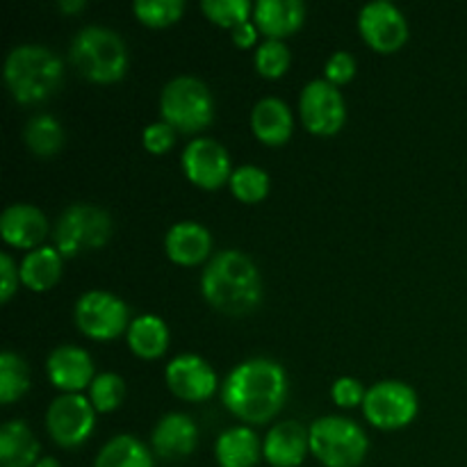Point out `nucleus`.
I'll return each instance as SVG.
<instances>
[{"mask_svg": "<svg viewBox=\"0 0 467 467\" xmlns=\"http://www.w3.org/2000/svg\"><path fill=\"white\" fill-rule=\"evenodd\" d=\"M287 374L272 358H249L233 368L222 383V401L246 424H265L281 413L287 400Z\"/></svg>", "mask_w": 467, "mask_h": 467, "instance_id": "nucleus-1", "label": "nucleus"}, {"mask_svg": "<svg viewBox=\"0 0 467 467\" xmlns=\"http://www.w3.org/2000/svg\"><path fill=\"white\" fill-rule=\"evenodd\" d=\"M201 292L223 315H246L263 299V278L251 255L237 249L214 254L201 274Z\"/></svg>", "mask_w": 467, "mask_h": 467, "instance_id": "nucleus-2", "label": "nucleus"}, {"mask_svg": "<svg viewBox=\"0 0 467 467\" xmlns=\"http://www.w3.org/2000/svg\"><path fill=\"white\" fill-rule=\"evenodd\" d=\"M3 76L14 100L23 105L41 103L62 85L64 64L46 46L21 44L14 46L5 57Z\"/></svg>", "mask_w": 467, "mask_h": 467, "instance_id": "nucleus-3", "label": "nucleus"}, {"mask_svg": "<svg viewBox=\"0 0 467 467\" xmlns=\"http://www.w3.org/2000/svg\"><path fill=\"white\" fill-rule=\"evenodd\" d=\"M68 59L91 82H117L128 71V48L119 32L105 26H85L68 46Z\"/></svg>", "mask_w": 467, "mask_h": 467, "instance_id": "nucleus-4", "label": "nucleus"}, {"mask_svg": "<svg viewBox=\"0 0 467 467\" xmlns=\"http://www.w3.org/2000/svg\"><path fill=\"white\" fill-rule=\"evenodd\" d=\"M310 454L324 467H358L369 450L365 429L342 415H324L310 424Z\"/></svg>", "mask_w": 467, "mask_h": 467, "instance_id": "nucleus-5", "label": "nucleus"}, {"mask_svg": "<svg viewBox=\"0 0 467 467\" xmlns=\"http://www.w3.org/2000/svg\"><path fill=\"white\" fill-rule=\"evenodd\" d=\"M160 117L178 132H199L214 119V99L201 78L176 76L160 91Z\"/></svg>", "mask_w": 467, "mask_h": 467, "instance_id": "nucleus-6", "label": "nucleus"}, {"mask_svg": "<svg viewBox=\"0 0 467 467\" xmlns=\"http://www.w3.org/2000/svg\"><path fill=\"white\" fill-rule=\"evenodd\" d=\"M55 249L64 258H76L85 251L100 249L112 237V217L94 203H73L55 223Z\"/></svg>", "mask_w": 467, "mask_h": 467, "instance_id": "nucleus-7", "label": "nucleus"}, {"mask_svg": "<svg viewBox=\"0 0 467 467\" xmlns=\"http://www.w3.org/2000/svg\"><path fill=\"white\" fill-rule=\"evenodd\" d=\"M76 327L91 340H114L130 327V308L117 295L105 290H89L78 296L73 306Z\"/></svg>", "mask_w": 467, "mask_h": 467, "instance_id": "nucleus-8", "label": "nucleus"}, {"mask_svg": "<svg viewBox=\"0 0 467 467\" xmlns=\"http://www.w3.org/2000/svg\"><path fill=\"white\" fill-rule=\"evenodd\" d=\"M418 392L409 383L395 381V379L372 383L363 401V413L368 422L383 431L409 427L418 415Z\"/></svg>", "mask_w": 467, "mask_h": 467, "instance_id": "nucleus-9", "label": "nucleus"}, {"mask_svg": "<svg viewBox=\"0 0 467 467\" xmlns=\"http://www.w3.org/2000/svg\"><path fill=\"white\" fill-rule=\"evenodd\" d=\"M96 409L89 397L80 392H67L50 401L46 410V431L64 450H76L85 445L87 438L94 433Z\"/></svg>", "mask_w": 467, "mask_h": 467, "instance_id": "nucleus-10", "label": "nucleus"}, {"mask_svg": "<svg viewBox=\"0 0 467 467\" xmlns=\"http://www.w3.org/2000/svg\"><path fill=\"white\" fill-rule=\"evenodd\" d=\"M299 112L301 121L313 135H336L347 121L345 96L327 78H317L301 89Z\"/></svg>", "mask_w": 467, "mask_h": 467, "instance_id": "nucleus-11", "label": "nucleus"}, {"mask_svg": "<svg viewBox=\"0 0 467 467\" xmlns=\"http://www.w3.org/2000/svg\"><path fill=\"white\" fill-rule=\"evenodd\" d=\"M182 171L201 190H219L233 176L231 155L222 141L213 137H196L182 149Z\"/></svg>", "mask_w": 467, "mask_h": 467, "instance_id": "nucleus-12", "label": "nucleus"}, {"mask_svg": "<svg viewBox=\"0 0 467 467\" xmlns=\"http://www.w3.org/2000/svg\"><path fill=\"white\" fill-rule=\"evenodd\" d=\"M360 36L379 53H395L409 39V21L390 0H372L358 12Z\"/></svg>", "mask_w": 467, "mask_h": 467, "instance_id": "nucleus-13", "label": "nucleus"}, {"mask_svg": "<svg viewBox=\"0 0 467 467\" xmlns=\"http://www.w3.org/2000/svg\"><path fill=\"white\" fill-rule=\"evenodd\" d=\"M169 390L185 401H205L217 392V374L213 365L196 354H181L164 368Z\"/></svg>", "mask_w": 467, "mask_h": 467, "instance_id": "nucleus-14", "label": "nucleus"}, {"mask_svg": "<svg viewBox=\"0 0 467 467\" xmlns=\"http://www.w3.org/2000/svg\"><path fill=\"white\" fill-rule=\"evenodd\" d=\"M46 372H48L50 383L64 395L85 390L96 379L94 358L89 351L76 345L55 347L46 360Z\"/></svg>", "mask_w": 467, "mask_h": 467, "instance_id": "nucleus-15", "label": "nucleus"}, {"mask_svg": "<svg viewBox=\"0 0 467 467\" xmlns=\"http://www.w3.org/2000/svg\"><path fill=\"white\" fill-rule=\"evenodd\" d=\"M310 451V431L296 420L274 424L263 441V459L272 467H299Z\"/></svg>", "mask_w": 467, "mask_h": 467, "instance_id": "nucleus-16", "label": "nucleus"}, {"mask_svg": "<svg viewBox=\"0 0 467 467\" xmlns=\"http://www.w3.org/2000/svg\"><path fill=\"white\" fill-rule=\"evenodd\" d=\"M199 445V427L185 413H167L150 433V447L164 461H182Z\"/></svg>", "mask_w": 467, "mask_h": 467, "instance_id": "nucleus-17", "label": "nucleus"}, {"mask_svg": "<svg viewBox=\"0 0 467 467\" xmlns=\"http://www.w3.org/2000/svg\"><path fill=\"white\" fill-rule=\"evenodd\" d=\"M48 228V217L32 203H12L0 214V235L16 249H39Z\"/></svg>", "mask_w": 467, "mask_h": 467, "instance_id": "nucleus-18", "label": "nucleus"}, {"mask_svg": "<svg viewBox=\"0 0 467 467\" xmlns=\"http://www.w3.org/2000/svg\"><path fill=\"white\" fill-rule=\"evenodd\" d=\"M164 251L182 267H194L208 260L213 251V235L199 222H178L164 235Z\"/></svg>", "mask_w": 467, "mask_h": 467, "instance_id": "nucleus-19", "label": "nucleus"}, {"mask_svg": "<svg viewBox=\"0 0 467 467\" xmlns=\"http://www.w3.org/2000/svg\"><path fill=\"white\" fill-rule=\"evenodd\" d=\"M251 130L263 144H285L295 130V117L290 105L278 96H265L251 109Z\"/></svg>", "mask_w": 467, "mask_h": 467, "instance_id": "nucleus-20", "label": "nucleus"}, {"mask_svg": "<svg viewBox=\"0 0 467 467\" xmlns=\"http://www.w3.org/2000/svg\"><path fill=\"white\" fill-rule=\"evenodd\" d=\"M306 5L301 0H258L254 7V23L267 39H283L301 27Z\"/></svg>", "mask_w": 467, "mask_h": 467, "instance_id": "nucleus-21", "label": "nucleus"}, {"mask_svg": "<svg viewBox=\"0 0 467 467\" xmlns=\"http://www.w3.org/2000/svg\"><path fill=\"white\" fill-rule=\"evenodd\" d=\"M263 456V442L251 427H231L214 442L219 467H255Z\"/></svg>", "mask_w": 467, "mask_h": 467, "instance_id": "nucleus-22", "label": "nucleus"}, {"mask_svg": "<svg viewBox=\"0 0 467 467\" xmlns=\"http://www.w3.org/2000/svg\"><path fill=\"white\" fill-rule=\"evenodd\" d=\"M39 441L21 420H9L0 427V467H36Z\"/></svg>", "mask_w": 467, "mask_h": 467, "instance_id": "nucleus-23", "label": "nucleus"}, {"mask_svg": "<svg viewBox=\"0 0 467 467\" xmlns=\"http://www.w3.org/2000/svg\"><path fill=\"white\" fill-rule=\"evenodd\" d=\"M62 260L64 255L55 246H39V249L27 251L18 265L21 283L32 292L50 290L62 276Z\"/></svg>", "mask_w": 467, "mask_h": 467, "instance_id": "nucleus-24", "label": "nucleus"}, {"mask_svg": "<svg viewBox=\"0 0 467 467\" xmlns=\"http://www.w3.org/2000/svg\"><path fill=\"white\" fill-rule=\"evenodd\" d=\"M126 337L132 354L144 360H155L167 351L169 327L158 315H140L130 322Z\"/></svg>", "mask_w": 467, "mask_h": 467, "instance_id": "nucleus-25", "label": "nucleus"}, {"mask_svg": "<svg viewBox=\"0 0 467 467\" xmlns=\"http://www.w3.org/2000/svg\"><path fill=\"white\" fill-rule=\"evenodd\" d=\"M94 467H153V456L140 438L121 433L100 447Z\"/></svg>", "mask_w": 467, "mask_h": 467, "instance_id": "nucleus-26", "label": "nucleus"}, {"mask_svg": "<svg viewBox=\"0 0 467 467\" xmlns=\"http://www.w3.org/2000/svg\"><path fill=\"white\" fill-rule=\"evenodd\" d=\"M23 140H26L27 149L32 153L48 158V155H55L64 146V128L53 114H35L26 123Z\"/></svg>", "mask_w": 467, "mask_h": 467, "instance_id": "nucleus-27", "label": "nucleus"}, {"mask_svg": "<svg viewBox=\"0 0 467 467\" xmlns=\"http://www.w3.org/2000/svg\"><path fill=\"white\" fill-rule=\"evenodd\" d=\"M30 388V368L14 351L5 349L0 354V401L12 404L21 400Z\"/></svg>", "mask_w": 467, "mask_h": 467, "instance_id": "nucleus-28", "label": "nucleus"}, {"mask_svg": "<svg viewBox=\"0 0 467 467\" xmlns=\"http://www.w3.org/2000/svg\"><path fill=\"white\" fill-rule=\"evenodd\" d=\"M233 196L242 203H258L269 194V173L255 164H242L233 169V176L228 181Z\"/></svg>", "mask_w": 467, "mask_h": 467, "instance_id": "nucleus-29", "label": "nucleus"}, {"mask_svg": "<svg viewBox=\"0 0 467 467\" xmlns=\"http://www.w3.org/2000/svg\"><path fill=\"white\" fill-rule=\"evenodd\" d=\"M126 400V381L114 372L96 374L89 386V401L99 413L117 410Z\"/></svg>", "mask_w": 467, "mask_h": 467, "instance_id": "nucleus-30", "label": "nucleus"}, {"mask_svg": "<svg viewBox=\"0 0 467 467\" xmlns=\"http://www.w3.org/2000/svg\"><path fill=\"white\" fill-rule=\"evenodd\" d=\"M255 5L251 0H203L201 3V12L210 18L213 23L223 27H237L240 23L251 21Z\"/></svg>", "mask_w": 467, "mask_h": 467, "instance_id": "nucleus-31", "label": "nucleus"}, {"mask_svg": "<svg viewBox=\"0 0 467 467\" xmlns=\"http://www.w3.org/2000/svg\"><path fill=\"white\" fill-rule=\"evenodd\" d=\"M132 12L144 26L164 27L176 23L185 12L182 0H135Z\"/></svg>", "mask_w": 467, "mask_h": 467, "instance_id": "nucleus-32", "label": "nucleus"}, {"mask_svg": "<svg viewBox=\"0 0 467 467\" xmlns=\"http://www.w3.org/2000/svg\"><path fill=\"white\" fill-rule=\"evenodd\" d=\"M255 68L265 78H281L290 68L292 53L283 39H265L255 50Z\"/></svg>", "mask_w": 467, "mask_h": 467, "instance_id": "nucleus-33", "label": "nucleus"}, {"mask_svg": "<svg viewBox=\"0 0 467 467\" xmlns=\"http://www.w3.org/2000/svg\"><path fill=\"white\" fill-rule=\"evenodd\" d=\"M176 128H171L167 121L160 119V121L144 128V132H141V144H144V149L149 150V153H167V150L176 144Z\"/></svg>", "mask_w": 467, "mask_h": 467, "instance_id": "nucleus-34", "label": "nucleus"}, {"mask_svg": "<svg viewBox=\"0 0 467 467\" xmlns=\"http://www.w3.org/2000/svg\"><path fill=\"white\" fill-rule=\"evenodd\" d=\"M365 395H368V390H365L363 383L354 377H340L331 388L333 401H336L337 406H342V409L363 406Z\"/></svg>", "mask_w": 467, "mask_h": 467, "instance_id": "nucleus-35", "label": "nucleus"}, {"mask_svg": "<svg viewBox=\"0 0 467 467\" xmlns=\"http://www.w3.org/2000/svg\"><path fill=\"white\" fill-rule=\"evenodd\" d=\"M356 76V59L354 55L347 53V50H336L331 57L327 59V67H324V78L333 85H345L351 78Z\"/></svg>", "mask_w": 467, "mask_h": 467, "instance_id": "nucleus-36", "label": "nucleus"}, {"mask_svg": "<svg viewBox=\"0 0 467 467\" xmlns=\"http://www.w3.org/2000/svg\"><path fill=\"white\" fill-rule=\"evenodd\" d=\"M18 283H21V272H18V265L14 263V258L9 254H0V301L7 304L9 299L16 292Z\"/></svg>", "mask_w": 467, "mask_h": 467, "instance_id": "nucleus-37", "label": "nucleus"}, {"mask_svg": "<svg viewBox=\"0 0 467 467\" xmlns=\"http://www.w3.org/2000/svg\"><path fill=\"white\" fill-rule=\"evenodd\" d=\"M233 44L240 46V48H249L258 39V26L254 21H244L237 27H233Z\"/></svg>", "mask_w": 467, "mask_h": 467, "instance_id": "nucleus-38", "label": "nucleus"}, {"mask_svg": "<svg viewBox=\"0 0 467 467\" xmlns=\"http://www.w3.org/2000/svg\"><path fill=\"white\" fill-rule=\"evenodd\" d=\"M82 7H85V0H59L62 12H80Z\"/></svg>", "mask_w": 467, "mask_h": 467, "instance_id": "nucleus-39", "label": "nucleus"}, {"mask_svg": "<svg viewBox=\"0 0 467 467\" xmlns=\"http://www.w3.org/2000/svg\"><path fill=\"white\" fill-rule=\"evenodd\" d=\"M36 467H59V461L53 459V456H41Z\"/></svg>", "mask_w": 467, "mask_h": 467, "instance_id": "nucleus-40", "label": "nucleus"}]
</instances>
